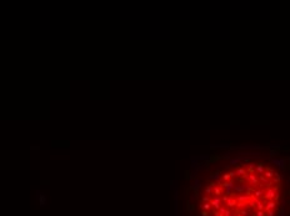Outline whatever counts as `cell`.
<instances>
[{
    "instance_id": "29",
    "label": "cell",
    "mask_w": 290,
    "mask_h": 216,
    "mask_svg": "<svg viewBox=\"0 0 290 216\" xmlns=\"http://www.w3.org/2000/svg\"><path fill=\"white\" fill-rule=\"evenodd\" d=\"M210 199H211L210 196H203V197H202V202H203V204H204V202H210Z\"/></svg>"
},
{
    "instance_id": "15",
    "label": "cell",
    "mask_w": 290,
    "mask_h": 216,
    "mask_svg": "<svg viewBox=\"0 0 290 216\" xmlns=\"http://www.w3.org/2000/svg\"><path fill=\"white\" fill-rule=\"evenodd\" d=\"M255 171H256V174H259V175H263V174H264V171H265L264 164H256Z\"/></svg>"
},
{
    "instance_id": "1",
    "label": "cell",
    "mask_w": 290,
    "mask_h": 216,
    "mask_svg": "<svg viewBox=\"0 0 290 216\" xmlns=\"http://www.w3.org/2000/svg\"><path fill=\"white\" fill-rule=\"evenodd\" d=\"M269 159H270V161H271V164H274L278 169L285 170V168H286V162H285V160H284L283 157H269Z\"/></svg>"
},
{
    "instance_id": "24",
    "label": "cell",
    "mask_w": 290,
    "mask_h": 216,
    "mask_svg": "<svg viewBox=\"0 0 290 216\" xmlns=\"http://www.w3.org/2000/svg\"><path fill=\"white\" fill-rule=\"evenodd\" d=\"M255 168H256V164H254V162H250L249 166H248V174H253V172L255 171Z\"/></svg>"
},
{
    "instance_id": "33",
    "label": "cell",
    "mask_w": 290,
    "mask_h": 216,
    "mask_svg": "<svg viewBox=\"0 0 290 216\" xmlns=\"http://www.w3.org/2000/svg\"><path fill=\"white\" fill-rule=\"evenodd\" d=\"M255 215H256V216H265V212H264V211H260V210H258Z\"/></svg>"
},
{
    "instance_id": "14",
    "label": "cell",
    "mask_w": 290,
    "mask_h": 216,
    "mask_svg": "<svg viewBox=\"0 0 290 216\" xmlns=\"http://www.w3.org/2000/svg\"><path fill=\"white\" fill-rule=\"evenodd\" d=\"M241 162V156H238V157H230L229 159V164L230 165H238Z\"/></svg>"
},
{
    "instance_id": "13",
    "label": "cell",
    "mask_w": 290,
    "mask_h": 216,
    "mask_svg": "<svg viewBox=\"0 0 290 216\" xmlns=\"http://www.w3.org/2000/svg\"><path fill=\"white\" fill-rule=\"evenodd\" d=\"M283 179V175H280V174H278V172H275L274 174V177L271 179V182L275 185H278V184H280V180Z\"/></svg>"
},
{
    "instance_id": "40",
    "label": "cell",
    "mask_w": 290,
    "mask_h": 216,
    "mask_svg": "<svg viewBox=\"0 0 290 216\" xmlns=\"http://www.w3.org/2000/svg\"><path fill=\"white\" fill-rule=\"evenodd\" d=\"M238 216H241V215H238Z\"/></svg>"
},
{
    "instance_id": "2",
    "label": "cell",
    "mask_w": 290,
    "mask_h": 216,
    "mask_svg": "<svg viewBox=\"0 0 290 216\" xmlns=\"http://www.w3.org/2000/svg\"><path fill=\"white\" fill-rule=\"evenodd\" d=\"M261 146L258 144H253V145H250V144H244V145H240L238 149L239 150H245V151H254V150H259Z\"/></svg>"
},
{
    "instance_id": "10",
    "label": "cell",
    "mask_w": 290,
    "mask_h": 216,
    "mask_svg": "<svg viewBox=\"0 0 290 216\" xmlns=\"http://www.w3.org/2000/svg\"><path fill=\"white\" fill-rule=\"evenodd\" d=\"M209 179L211 181H218V180H220L221 179V174H220V171H215V172H211L209 176Z\"/></svg>"
},
{
    "instance_id": "11",
    "label": "cell",
    "mask_w": 290,
    "mask_h": 216,
    "mask_svg": "<svg viewBox=\"0 0 290 216\" xmlns=\"http://www.w3.org/2000/svg\"><path fill=\"white\" fill-rule=\"evenodd\" d=\"M258 180L260 181V182H263L264 185H268V186H269V185H271V184H273V182H271V180L266 179V177H265L264 175H259V176H258Z\"/></svg>"
},
{
    "instance_id": "21",
    "label": "cell",
    "mask_w": 290,
    "mask_h": 216,
    "mask_svg": "<svg viewBox=\"0 0 290 216\" xmlns=\"http://www.w3.org/2000/svg\"><path fill=\"white\" fill-rule=\"evenodd\" d=\"M256 209L260 210V211H264L265 210V204L264 202H261V200H256Z\"/></svg>"
},
{
    "instance_id": "41",
    "label": "cell",
    "mask_w": 290,
    "mask_h": 216,
    "mask_svg": "<svg viewBox=\"0 0 290 216\" xmlns=\"http://www.w3.org/2000/svg\"><path fill=\"white\" fill-rule=\"evenodd\" d=\"M210 216H211V215H210Z\"/></svg>"
},
{
    "instance_id": "34",
    "label": "cell",
    "mask_w": 290,
    "mask_h": 216,
    "mask_svg": "<svg viewBox=\"0 0 290 216\" xmlns=\"http://www.w3.org/2000/svg\"><path fill=\"white\" fill-rule=\"evenodd\" d=\"M193 210H194V206H193V205H190V204L188 202V211H189V212H191Z\"/></svg>"
},
{
    "instance_id": "35",
    "label": "cell",
    "mask_w": 290,
    "mask_h": 216,
    "mask_svg": "<svg viewBox=\"0 0 290 216\" xmlns=\"http://www.w3.org/2000/svg\"><path fill=\"white\" fill-rule=\"evenodd\" d=\"M224 155V157H226V159H230V151H226L223 154Z\"/></svg>"
},
{
    "instance_id": "16",
    "label": "cell",
    "mask_w": 290,
    "mask_h": 216,
    "mask_svg": "<svg viewBox=\"0 0 290 216\" xmlns=\"http://www.w3.org/2000/svg\"><path fill=\"white\" fill-rule=\"evenodd\" d=\"M213 195L214 196H220L221 195V187L219 186V185H214V187H213Z\"/></svg>"
},
{
    "instance_id": "32",
    "label": "cell",
    "mask_w": 290,
    "mask_h": 216,
    "mask_svg": "<svg viewBox=\"0 0 290 216\" xmlns=\"http://www.w3.org/2000/svg\"><path fill=\"white\" fill-rule=\"evenodd\" d=\"M245 205H246V204H245V202H238V204H236V206H238V207H239V209H241V207H245Z\"/></svg>"
},
{
    "instance_id": "4",
    "label": "cell",
    "mask_w": 290,
    "mask_h": 216,
    "mask_svg": "<svg viewBox=\"0 0 290 216\" xmlns=\"http://www.w3.org/2000/svg\"><path fill=\"white\" fill-rule=\"evenodd\" d=\"M190 187H191V190H194L195 194H198L199 190L202 189V180H200L199 177H196V179L193 181V184L190 185Z\"/></svg>"
},
{
    "instance_id": "38",
    "label": "cell",
    "mask_w": 290,
    "mask_h": 216,
    "mask_svg": "<svg viewBox=\"0 0 290 216\" xmlns=\"http://www.w3.org/2000/svg\"><path fill=\"white\" fill-rule=\"evenodd\" d=\"M246 214H248V212H246L245 210H241V212H240V215L241 216H246Z\"/></svg>"
},
{
    "instance_id": "23",
    "label": "cell",
    "mask_w": 290,
    "mask_h": 216,
    "mask_svg": "<svg viewBox=\"0 0 290 216\" xmlns=\"http://www.w3.org/2000/svg\"><path fill=\"white\" fill-rule=\"evenodd\" d=\"M251 194H254V190H253L251 185L246 184V189H245V195H248V196H251Z\"/></svg>"
},
{
    "instance_id": "31",
    "label": "cell",
    "mask_w": 290,
    "mask_h": 216,
    "mask_svg": "<svg viewBox=\"0 0 290 216\" xmlns=\"http://www.w3.org/2000/svg\"><path fill=\"white\" fill-rule=\"evenodd\" d=\"M265 216H275V211L274 210H268Z\"/></svg>"
},
{
    "instance_id": "18",
    "label": "cell",
    "mask_w": 290,
    "mask_h": 216,
    "mask_svg": "<svg viewBox=\"0 0 290 216\" xmlns=\"http://www.w3.org/2000/svg\"><path fill=\"white\" fill-rule=\"evenodd\" d=\"M235 205H236V200L233 199V197H229V200L226 201V204H225L226 207H234Z\"/></svg>"
},
{
    "instance_id": "30",
    "label": "cell",
    "mask_w": 290,
    "mask_h": 216,
    "mask_svg": "<svg viewBox=\"0 0 290 216\" xmlns=\"http://www.w3.org/2000/svg\"><path fill=\"white\" fill-rule=\"evenodd\" d=\"M276 216H285V209L281 207L280 210H279V212H278V215Z\"/></svg>"
},
{
    "instance_id": "6",
    "label": "cell",
    "mask_w": 290,
    "mask_h": 216,
    "mask_svg": "<svg viewBox=\"0 0 290 216\" xmlns=\"http://www.w3.org/2000/svg\"><path fill=\"white\" fill-rule=\"evenodd\" d=\"M275 195H276V192H275L271 187H269V189L265 191V194H264V197H265L266 200H274Z\"/></svg>"
},
{
    "instance_id": "25",
    "label": "cell",
    "mask_w": 290,
    "mask_h": 216,
    "mask_svg": "<svg viewBox=\"0 0 290 216\" xmlns=\"http://www.w3.org/2000/svg\"><path fill=\"white\" fill-rule=\"evenodd\" d=\"M198 159L200 161H208L210 160V155H208V154H203V155H199L198 156Z\"/></svg>"
},
{
    "instance_id": "17",
    "label": "cell",
    "mask_w": 290,
    "mask_h": 216,
    "mask_svg": "<svg viewBox=\"0 0 290 216\" xmlns=\"http://www.w3.org/2000/svg\"><path fill=\"white\" fill-rule=\"evenodd\" d=\"M214 182H211V184H209L208 186H206V189H205V194L208 195V196H211L213 195V187H214Z\"/></svg>"
},
{
    "instance_id": "12",
    "label": "cell",
    "mask_w": 290,
    "mask_h": 216,
    "mask_svg": "<svg viewBox=\"0 0 290 216\" xmlns=\"http://www.w3.org/2000/svg\"><path fill=\"white\" fill-rule=\"evenodd\" d=\"M274 174H275V172H274V170H273V169H266L263 175L265 176L266 179H269V180H270V179H273V177H274Z\"/></svg>"
},
{
    "instance_id": "8",
    "label": "cell",
    "mask_w": 290,
    "mask_h": 216,
    "mask_svg": "<svg viewBox=\"0 0 290 216\" xmlns=\"http://www.w3.org/2000/svg\"><path fill=\"white\" fill-rule=\"evenodd\" d=\"M276 207V202L274 200H266L265 202V211L268 210H274Z\"/></svg>"
},
{
    "instance_id": "28",
    "label": "cell",
    "mask_w": 290,
    "mask_h": 216,
    "mask_svg": "<svg viewBox=\"0 0 290 216\" xmlns=\"http://www.w3.org/2000/svg\"><path fill=\"white\" fill-rule=\"evenodd\" d=\"M251 160H253L251 156H244V157H241V161H244V162H249Z\"/></svg>"
},
{
    "instance_id": "22",
    "label": "cell",
    "mask_w": 290,
    "mask_h": 216,
    "mask_svg": "<svg viewBox=\"0 0 290 216\" xmlns=\"http://www.w3.org/2000/svg\"><path fill=\"white\" fill-rule=\"evenodd\" d=\"M200 207L203 209V210H205V211H211L213 209H211V205H210V202H204V204H202L200 205Z\"/></svg>"
},
{
    "instance_id": "7",
    "label": "cell",
    "mask_w": 290,
    "mask_h": 216,
    "mask_svg": "<svg viewBox=\"0 0 290 216\" xmlns=\"http://www.w3.org/2000/svg\"><path fill=\"white\" fill-rule=\"evenodd\" d=\"M245 189H246V184H244V185H235V186H234V189H233V191L235 192V194L241 195L243 192L245 191Z\"/></svg>"
},
{
    "instance_id": "26",
    "label": "cell",
    "mask_w": 290,
    "mask_h": 216,
    "mask_svg": "<svg viewBox=\"0 0 290 216\" xmlns=\"http://www.w3.org/2000/svg\"><path fill=\"white\" fill-rule=\"evenodd\" d=\"M269 155H270V157H275L276 155H279V151L276 150V149H270V151H269Z\"/></svg>"
},
{
    "instance_id": "3",
    "label": "cell",
    "mask_w": 290,
    "mask_h": 216,
    "mask_svg": "<svg viewBox=\"0 0 290 216\" xmlns=\"http://www.w3.org/2000/svg\"><path fill=\"white\" fill-rule=\"evenodd\" d=\"M210 205L215 210H219V207L221 206V197L220 196H214L213 199H210Z\"/></svg>"
},
{
    "instance_id": "5",
    "label": "cell",
    "mask_w": 290,
    "mask_h": 216,
    "mask_svg": "<svg viewBox=\"0 0 290 216\" xmlns=\"http://www.w3.org/2000/svg\"><path fill=\"white\" fill-rule=\"evenodd\" d=\"M246 180H248L249 184H251L253 186H258V184H259V180H258V177H256V175H253V174H248Z\"/></svg>"
},
{
    "instance_id": "20",
    "label": "cell",
    "mask_w": 290,
    "mask_h": 216,
    "mask_svg": "<svg viewBox=\"0 0 290 216\" xmlns=\"http://www.w3.org/2000/svg\"><path fill=\"white\" fill-rule=\"evenodd\" d=\"M249 200H250V196L245 195V194H244V195H240V196L238 197V201H239V202H245V204H246V201H249Z\"/></svg>"
},
{
    "instance_id": "27",
    "label": "cell",
    "mask_w": 290,
    "mask_h": 216,
    "mask_svg": "<svg viewBox=\"0 0 290 216\" xmlns=\"http://www.w3.org/2000/svg\"><path fill=\"white\" fill-rule=\"evenodd\" d=\"M221 179H223V181H230V180H231V177H230V174H229V172H226V174H223Z\"/></svg>"
},
{
    "instance_id": "9",
    "label": "cell",
    "mask_w": 290,
    "mask_h": 216,
    "mask_svg": "<svg viewBox=\"0 0 290 216\" xmlns=\"http://www.w3.org/2000/svg\"><path fill=\"white\" fill-rule=\"evenodd\" d=\"M234 186H235V182H234L233 180H230V181H224V182L221 184V187L228 189V190H233Z\"/></svg>"
},
{
    "instance_id": "39",
    "label": "cell",
    "mask_w": 290,
    "mask_h": 216,
    "mask_svg": "<svg viewBox=\"0 0 290 216\" xmlns=\"http://www.w3.org/2000/svg\"><path fill=\"white\" fill-rule=\"evenodd\" d=\"M229 174H230V177H231V179H233L234 176H236V175H235V171H230Z\"/></svg>"
},
{
    "instance_id": "19",
    "label": "cell",
    "mask_w": 290,
    "mask_h": 216,
    "mask_svg": "<svg viewBox=\"0 0 290 216\" xmlns=\"http://www.w3.org/2000/svg\"><path fill=\"white\" fill-rule=\"evenodd\" d=\"M264 194H265V191L264 190H261V189H259V190H256V191H254V197L255 199H260L261 196H264Z\"/></svg>"
},
{
    "instance_id": "36",
    "label": "cell",
    "mask_w": 290,
    "mask_h": 216,
    "mask_svg": "<svg viewBox=\"0 0 290 216\" xmlns=\"http://www.w3.org/2000/svg\"><path fill=\"white\" fill-rule=\"evenodd\" d=\"M229 197H230V196H228V195H225V196H223V199H221V200L224 201V202H226V201L229 200Z\"/></svg>"
},
{
    "instance_id": "37",
    "label": "cell",
    "mask_w": 290,
    "mask_h": 216,
    "mask_svg": "<svg viewBox=\"0 0 290 216\" xmlns=\"http://www.w3.org/2000/svg\"><path fill=\"white\" fill-rule=\"evenodd\" d=\"M202 216H209V212H208V211H205V210H203Z\"/></svg>"
}]
</instances>
